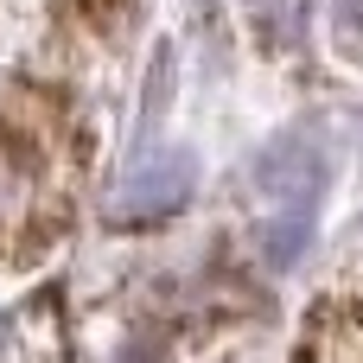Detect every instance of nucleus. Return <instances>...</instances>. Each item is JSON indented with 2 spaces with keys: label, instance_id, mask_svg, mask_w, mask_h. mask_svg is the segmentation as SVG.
Returning a JSON list of instances; mask_svg holds the SVG:
<instances>
[{
  "label": "nucleus",
  "instance_id": "f257e3e1",
  "mask_svg": "<svg viewBox=\"0 0 363 363\" xmlns=\"http://www.w3.org/2000/svg\"><path fill=\"white\" fill-rule=\"evenodd\" d=\"M191 185H198V166H191V153H140L115 185H108V223L115 230H134V223H160V217H172V211H185V198H191Z\"/></svg>",
  "mask_w": 363,
  "mask_h": 363
},
{
  "label": "nucleus",
  "instance_id": "f03ea898",
  "mask_svg": "<svg viewBox=\"0 0 363 363\" xmlns=\"http://www.w3.org/2000/svg\"><path fill=\"white\" fill-rule=\"evenodd\" d=\"M325 172H332V160H325L319 134H306V128L281 134V140L255 160V185L274 191V198H287V204H313V198L325 191Z\"/></svg>",
  "mask_w": 363,
  "mask_h": 363
},
{
  "label": "nucleus",
  "instance_id": "7ed1b4c3",
  "mask_svg": "<svg viewBox=\"0 0 363 363\" xmlns=\"http://www.w3.org/2000/svg\"><path fill=\"white\" fill-rule=\"evenodd\" d=\"M45 211V172L38 153L13 134H0V242H19Z\"/></svg>",
  "mask_w": 363,
  "mask_h": 363
},
{
  "label": "nucleus",
  "instance_id": "20e7f679",
  "mask_svg": "<svg viewBox=\"0 0 363 363\" xmlns=\"http://www.w3.org/2000/svg\"><path fill=\"white\" fill-rule=\"evenodd\" d=\"M306 242H313V211H306V204H287V211L268 217V230H262V262H268V268H287V262H300Z\"/></svg>",
  "mask_w": 363,
  "mask_h": 363
},
{
  "label": "nucleus",
  "instance_id": "39448f33",
  "mask_svg": "<svg viewBox=\"0 0 363 363\" xmlns=\"http://www.w3.org/2000/svg\"><path fill=\"white\" fill-rule=\"evenodd\" d=\"M249 19L268 45H300L306 19H313V0H249Z\"/></svg>",
  "mask_w": 363,
  "mask_h": 363
},
{
  "label": "nucleus",
  "instance_id": "423d86ee",
  "mask_svg": "<svg viewBox=\"0 0 363 363\" xmlns=\"http://www.w3.org/2000/svg\"><path fill=\"white\" fill-rule=\"evenodd\" d=\"M338 19H345V32L363 38V0H338Z\"/></svg>",
  "mask_w": 363,
  "mask_h": 363
}]
</instances>
